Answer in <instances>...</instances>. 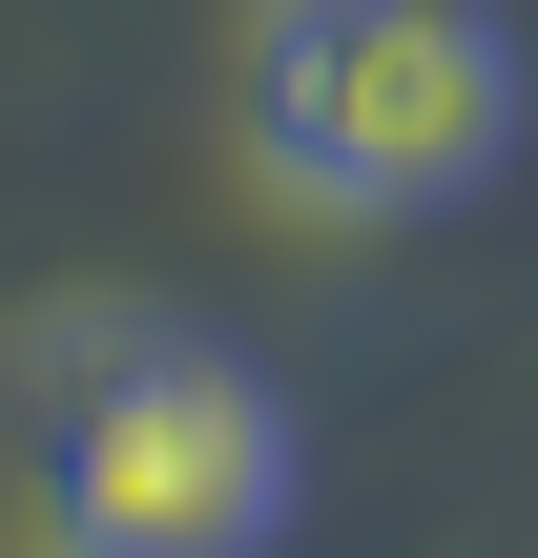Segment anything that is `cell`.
Here are the masks:
<instances>
[{
    "mask_svg": "<svg viewBox=\"0 0 538 558\" xmlns=\"http://www.w3.org/2000/svg\"><path fill=\"white\" fill-rule=\"evenodd\" d=\"M41 518H62V558H249L290 518V414H270L228 352L124 331V352H83L62 414H41Z\"/></svg>",
    "mask_w": 538,
    "mask_h": 558,
    "instance_id": "cell-2",
    "label": "cell"
},
{
    "mask_svg": "<svg viewBox=\"0 0 538 558\" xmlns=\"http://www.w3.org/2000/svg\"><path fill=\"white\" fill-rule=\"evenodd\" d=\"M249 166L332 228H394V207H456L498 186L518 145V41L477 0H249Z\"/></svg>",
    "mask_w": 538,
    "mask_h": 558,
    "instance_id": "cell-1",
    "label": "cell"
}]
</instances>
